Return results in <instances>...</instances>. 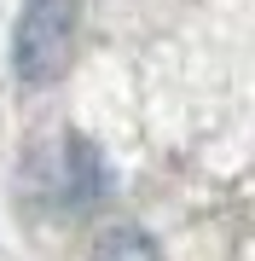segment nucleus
Returning a JSON list of instances; mask_svg holds the SVG:
<instances>
[{"label":"nucleus","instance_id":"1","mask_svg":"<svg viewBox=\"0 0 255 261\" xmlns=\"http://www.w3.org/2000/svg\"><path fill=\"white\" fill-rule=\"evenodd\" d=\"M76 47V0H23L12 29V70L23 87H52L70 70Z\"/></svg>","mask_w":255,"mask_h":261},{"label":"nucleus","instance_id":"2","mask_svg":"<svg viewBox=\"0 0 255 261\" xmlns=\"http://www.w3.org/2000/svg\"><path fill=\"white\" fill-rule=\"evenodd\" d=\"M29 174H35V192L41 203H52V209H87V203H99L104 197V163H99V151L87 145V140H58L52 151H41L35 163H29Z\"/></svg>","mask_w":255,"mask_h":261},{"label":"nucleus","instance_id":"3","mask_svg":"<svg viewBox=\"0 0 255 261\" xmlns=\"http://www.w3.org/2000/svg\"><path fill=\"white\" fill-rule=\"evenodd\" d=\"M87 261H162V255H157V238L139 221H116V226H104L93 238V255Z\"/></svg>","mask_w":255,"mask_h":261}]
</instances>
